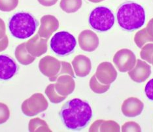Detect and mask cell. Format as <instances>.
<instances>
[{
    "instance_id": "6da1fadb",
    "label": "cell",
    "mask_w": 153,
    "mask_h": 132,
    "mask_svg": "<svg viewBox=\"0 0 153 132\" xmlns=\"http://www.w3.org/2000/svg\"><path fill=\"white\" fill-rule=\"evenodd\" d=\"M62 122L68 130L78 131L87 126L92 117L90 104L79 98L66 102L60 112Z\"/></svg>"
},
{
    "instance_id": "7a4b0ae2",
    "label": "cell",
    "mask_w": 153,
    "mask_h": 132,
    "mask_svg": "<svg viewBox=\"0 0 153 132\" xmlns=\"http://www.w3.org/2000/svg\"><path fill=\"white\" fill-rule=\"evenodd\" d=\"M117 19L120 27L125 30H135L144 25L145 12L138 3L126 2L118 9Z\"/></svg>"
},
{
    "instance_id": "3957f363",
    "label": "cell",
    "mask_w": 153,
    "mask_h": 132,
    "mask_svg": "<svg viewBox=\"0 0 153 132\" xmlns=\"http://www.w3.org/2000/svg\"><path fill=\"white\" fill-rule=\"evenodd\" d=\"M37 20L28 13L20 12L14 15L9 23V28L12 36L19 39L32 37L36 32Z\"/></svg>"
},
{
    "instance_id": "277c9868",
    "label": "cell",
    "mask_w": 153,
    "mask_h": 132,
    "mask_svg": "<svg viewBox=\"0 0 153 132\" xmlns=\"http://www.w3.org/2000/svg\"><path fill=\"white\" fill-rule=\"evenodd\" d=\"M88 22L94 30L105 32L112 28L114 24V16L109 8L98 7L90 13Z\"/></svg>"
},
{
    "instance_id": "5b68a950",
    "label": "cell",
    "mask_w": 153,
    "mask_h": 132,
    "mask_svg": "<svg viewBox=\"0 0 153 132\" xmlns=\"http://www.w3.org/2000/svg\"><path fill=\"white\" fill-rule=\"evenodd\" d=\"M76 45L75 37L65 31L55 33L52 37L50 46L52 50L58 56H64L72 53Z\"/></svg>"
},
{
    "instance_id": "8992f818",
    "label": "cell",
    "mask_w": 153,
    "mask_h": 132,
    "mask_svg": "<svg viewBox=\"0 0 153 132\" xmlns=\"http://www.w3.org/2000/svg\"><path fill=\"white\" fill-rule=\"evenodd\" d=\"M48 103L45 96L41 93H36L22 103V113L27 116H33L46 110Z\"/></svg>"
},
{
    "instance_id": "52a82bcc",
    "label": "cell",
    "mask_w": 153,
    "mask_h": 132,
    "mask_svg": "<svg viewBox=\"0 0 153 132\" xmlns=\"http://www.w3.org/2000/svg\"><path fill=\"white\" fill-rule=\"evenodd\" d=\"M136 57L130 49L123 48L118 50L113 57V63L118 70L122 73L130 71L136 64Z\"/></svg>"
},
{
    "instance_id": "ba28073f",
    "label": "cell",
    "mask_w": 153,
    "mask_h": 132,
    "mask_svg": "<svg viewBox=\"0 0 153 132\" xmlns=\"http://www.w3.org/2000/svg\"><path fill=\"white\" fill-rule=\"evenodd\" d=\"M95 75L102 84L111 85L116 80L117 71L111 62H103L98 66Z\"/></svg>"
},
{
    "instance_id": "9c48e42d",
    "label": "cell",
    "mask_w": 153,
    "mask_h": 132,
    "mask_svg": "<svg viewBox=\"0 0 153 132\" xmlns=\"http://www.w3.org/2000/svg\"><path fill=\"white\" fill-rule=\"evenodd\" d=\"M39 69L43 75L48 78L54 77L60 71L61 62L51 56H47L39 60Z\"/></svg>"
},
{
    "instance_id": "30bf717a",
    "label": "cell",
    "mask_w": 153,
    "mask_h": 132,
    "mask_svg": "<svg viewBox=\"0 0 153 132\" xmlns=\"http://www.w3.org/2000/svg\"><path fill=\"white\" fill-rule=\"evenodd\" d=\"M78 42L80 48L82 50L92 53L98 47L100 39L97 34L93 31L85 30L80 33L78 37Z\"/></svg>"
},
{
    "instance_id": "8fae6325",
    "label": "cell",
    "mask_w": 153,
    "mask_h": 132,
    "mask_svg": "<svg viewBox=\"0 0 153 132\" xmlns=\"http://www.w3.org/2000/svg\"><path fill=\"white\" fill-rule=\"evenodd\" d=\"M27 52L33 57H40L48 50L47 39L36 34L26 43Z\"/></svg>"
},
{
    "instance_id": "7c38bea8",
    "label": "cell",
    "mask_w": 153,
    "mask_h": 132,
    "mask_svg": "<svg viewBox=\"0 0 153 132\" xmlns=\"http://www.w3.org/2000/svg\"><path fill=\"white\" fill-rule=\"evenodd\" d=\"M151 74V67L146 62L138 59L134 67L128 71V75L132 81L141 83L145 82Z\"/></svg>"
},
{
    "instance_id": "4fadbf2b",
    "label": "cell",
    "mask_w": 153,
    "mask_h": 132,
    "mask_svg": "<svg viewBox=\"0 0 153 132\" xmlns=\"http://www.w3.org/2000/svg\"><path fill=\"white\" fill-rule=\"evenodd\" d=\"M58 20L53 15H45L41 19V26L38 30V35L42 38L48 39L59 28Z\"/></svg>"
},
{
    "instance_id": "5bb4252c",
    "label": "cell",
    "mask_w": 153,
    "mask_h": 132,
    "mask_svg": "<svg viewBox=\"0 0 153 132\" xmlns=\"http://www.w3.org/2000/svg\"><path fill=\"white\" fill-rule=\"evenodd\" d=\"M18 67L15 60L7 55H0V80L7 81L16 73Z\"/></svg>"
},
{
    "instance_id": "9a60e30c",
    "label": "cell",
    "mask_w": 153,
    "mask_h": 132,
    "mask_svg": "<svg viewBox=\"0 0 153 132\" xmlns=\"http://www.w3.org/2000/svg\"><path fill=\"white\" fill-rule=\"evenodd\" d=\"M144 108V105L140 99L130 97L124 101L122 105V113L124 116L133 118L140 115Z\"/></svg>"
},
{
    "instance_id": "2e32d148",
    "label": "cell",
    "mask_w": 153,
    "mask_h": 132,
    "mask_svg": "<svg viewBox=\"0 0 153 132\" xmlns=\"http://www.w3.org/2000/svg\"><path fill=\"white\" fill-rule=\"evenodd\" d=\"M54 84L56 91L62 96L67 97L74 92L75 88L74 78L69 75H62L56 79Z\"/></svg>"
},
{
    "instance_id": "e0dca14e",
    "label": "cell",
    "mask_w": 153,
    "mask_h": 132,
    "mask_svg": "<svg viewBox=\"0 0 153 132\" xmlns=\"http://www.w3.org/2000/svg\"><path fill=\"white\" fill-rule=\"evenodd\" d=\"M72 65L76 76L79 77H85L88 76L92 69L90 59L82 54L76 56L72 61Z\"/></svg>"
},
{
    "instance_id": "ac0fdd59",
    "label": "cell",
    "mask_w": 153,
    "mask_h": 132,
    "mask_svg": "<svg viewBox=\"0 0 153 132\" xmlns=\"http://www.w3.org/2000/svg\"><path fill=\"white\" fill-rule=\"evenodd\" d=\"M119 124L113 120H98L94 122L89 131H120Z\"/></svg>"
},
{
    "instance_id": "d6986e66",
    "label": "cell",
    "mask_w": 153,
    "mask_h": 132,
    "mask_svg": "<svg viewBox=\"0 0 153 132\" xmlns=\"http://www.w3.org/2000/svg\"><path fill=\"white\" fill-rule=\"evenodd\" d=\"M15 57L20 64L24 65H28L36 60V57H33L27 52L26 47V43L20 44L15 49Z\"/></svg>"
},
{
    "instance_id": "ffe728a7",
    "label": "cell",
    "mask_w": 153,
    "mask_h": 132,
    "mask_svg": "<svg viewBox=\"0 0 153 132\" xmlns=\"http://www.w3.org/2000/svg\"><path fill=\"white\" fill-rule=\"evenodd\" d=\"M82 0H61L60 7L62 11L67 13H74L81 8Z\"/></svg>"
},
{
    "instance_id": "44dd1931",
    "label": "cell",
    "mask_w": 153,
    "mask_h": 132,
    "mask_svg": "<svg viewBox=\"0 0 153 132\" xmlns=\"http://www.w3.org/2000/svg\"><path fill=\"white\" fill-rule=\"evenodd\" d=\"M28 130L30 132L33 131H48L51 132L52 130L48 127V124L44 120L40 118H35L29 122Z\"/></svg>"
},
{
    "instance_id": "7402d4cb",
    "label": "cell",
    "mask_w": 153,
    "mask_h": 132,
    "mask_svg": "<svg viewBox=\"0 0 153 132\" xmlns=\"http://www.w3.org/2000/svg\"><path fill=\"white\" fill-rule=\"evenodd\" d=\"M134 42L137 47L141 48L149 42H153V37L149 35L145 28L142 29L135 34Z\"/></svg>"
},
{
    "instance_id": "603a6c76",
    "label": "cell",
    "mask_w": 153,
    "mask_h": 132,
    "mask_svg": "<svg viewBox=\"0 0 153 132\" xmlns=\"http://www.w3.org/2000/svg\"><path fill=\"white\" fill-rule=\"evenodd\" d=\"M45 94L48 97L50 102L53 103H60L65 99V96H62L56 91L54 84H51L45 89Z\"/></svg>"
},
{
    "instance_id": "cb8c5ba5",
    "label": "cell",
    "mask_w": 153,
    "mask_h": 132,
    "mask_svg": "<svg viewBox=\"0 0 153 132\" xmlns=\"http://www.w3.org/2000/svg\"><path fill=\"white\" fill-rule=\"evenodd\" d=\"M90 88L96 93H103L108 91L110 88V85H103L100 83L97 79L96 75H93L90 80Z\"/></svg>"
},
{
    "instance_id": "d4e9b609",
    "label": "cell",
    "mask_w": 153,
    "mask_h": 132,
    "mask_svg": "<svg viewBox=\"0 0 153 132\" xmlns=\"http://www.w3.org/2000/svg\"><path fill=\"white\" fill-rule=\"evenodd\" d=\"M62 75H69L71 77L75 78V74L74 70H73L71 64L66 62H61V69L59 73L54 77L49 78V81L51 82H55L56 81V79Z\"/></svg>"
},
{
    "instance_id": "484cf974",
    "label": "cell",
    "mask_w": 153,
    "mask_h": 132,
    "mask_svg": "<svg viewBox=\"0 0 153 132\" xmlns=\"http://www.w3.org/2000/svg\"><path fill=\"white\" fill-rule=\"evenodd\" d=\"M141 58L149 64H152V58L153 56V43L145 44L141 48L140 53Z\"/></svg>"
},
{
    "instance_id": "4316f807",
    "label": "cell",
    "mask_w": 153,
    "mask_h": 132,
    "mask_svg": "<svg viewBox=\"0 0 153 132\" xmlns=\"http://www.w3.org/2000/svg\"><path fill=\"white\" fill-rule=\"evenodd\" d=\"M19 0H0V11L10 12L16 8Z\"/></svg>"
},
{
    "instance_id": "83f0119b",
    "label": "cell",
    "mask_w": 153,
    "mask_h": 132,
    "mask_svg": "<svg viewBox=\"0 0 153 132\" xmlns=\"http://www.w3.org/2000/svg\"><path fill=\"white\" fill-rule=\"evenodd\" d=\"M10 118V110L6 104L0 102V124L5 123Z\"/></svg>"
},
{
    "instance_id": "f1b7e54d",
    "label": "cell",
    "mask_w": 153,
    "mask_h": 132,
    "mask_svg": "<svg viewBox=\"0 0 153 132\" xmlns=\"http://www.w3.org/2000/svg\"><path fill=\"white\" fill-rule=\"evenodd\" d=\"M122 131H141L140 125L135 122H128L122 126Z\"/></svg>"
},
{
    "instance_id": "f546056e",
    "label": "cell",
    "mask_w": 153,
    "mask_h": 132,
    "mask_svg": "<svg viewBox=\"0 0 153 132\" xmlns=\"http://www.w3.org/2000/svg\"><path fill=\"white\" fill-rule=\"evenodd\" d=\"M145 92L148 99L153 101V79L150 80L145 85Z\"/></svg>"
},
{
    "instance_id": "4dcf8cb0",
    "label": "cell",
    "mask_w": 153,
    "mask_h": 132,
    "mask_svg": "<svg viewBox=\"0 0 153 132\" xmlns=\"http://www.w3.org/2000/svg\"><path fill=\"white\" fill-rule=\"evenodd\" d=\"M9 46L8 37L5 36L4 37L0 39V53L7 49Z\"/></svg>"
},
{
    "instance_id": "1f68e13d",
    "label": "cell",
    "mask_w": 153,
    "mask_h": 132,
    "mask_svg": "<svg viewBox=\"0 0 153 132\" xmlns=\"http://www.w3.org/2000/svg\"><path fill=\"white\" fill-rule=\"evenodd\" d=\"M58 0H38L41 5L44 7H51L54 5Z\"/></svg>"
},
{
    "instance_id": "d6a6232c",
    "label": "cell",
    "mask_w": 153,
    "mask_h": 132,
    "mask_svg": "<svg viewBox=\"0 0 153 132\" xmlns=\"http://www.w3.org/2000/svg\"><path fill=\"white\" fill-rule=\"evenodd\" d=\"M6 36V26L3 20L0 18V39Z\"/></svg>"
},
{
    "instance_id": "836d02e7",
    "label": "cell",
    "mask_w": 153,
    "mask_h": 132,
    "mask_svg": "<svg viewBox=\"0 0 153 132\" xmlns=\"http://www.w3.org/2000/svg\"><path fill=\"white\" fill-rule=\"evenodd\" d=\"M146 30H147V33L153 37V18L149 20L147 26L146 27Z\"/></svg>"
},
{
    "instance_id": "e575fe53",
    "label": "cell",
    "mask_w": 153,
    "mask_h": 132,
    "mask_svg": "<svg viewBox=\"0 0 153 132\" xmlns=\"http://www.w3.org/2000/svg\"><path fill=\"white\" fill-rule=\"evenodd\" d=\"M89 1L92 2V3H100L101 1H102V0H88Z\"/></svg>"
},
{
    "instance_id": "d590c367",
    "label": "cell",
    "mask_w": 153,
    "mask_h": 132,
    "mask_svg": "<svg viewBox=\"0 0 153 132\" xmlns=\"http://www.w3.org/2000/svg\"><path fill=\"white\" fill-rule=\"evenodd\" d=\"M152 64L153 65V56H152Z\"/></svg>"
},
{
    "instance_id": "8d00e7d4",
    "label": "cell",
    "mask_w": 153,
    "mask_h": 132,
    "mask_svg": "<svg viewBox=\"0 0 153 132\" xmlns=\"http://www.w3.org/2000/svg\"><path fill=\"white\" fill-rule=\"evenodd\" d=\"M102 1H103V0H102Z\"/></svg>"
}]
</instances>
